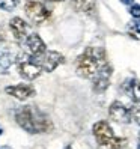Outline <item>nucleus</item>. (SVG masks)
<instances>
[{"mask_svg": "<svg viewBox=\"0 0 140 149\" xmlns=\"http://www.w3.org/2000/svg\"><path fill=\"white\" fill-rule=\"evenodd\" d=\"M77 74L93 81V91L104 92L110 84L111 66L100 47H87L77 60Z\"/></svg>", "mask_w": 140, "mask_h": 149, "instance_id": "1", "label": "nucleus"}, {"mask_svg": "<svg viewBox=\"0 0 140 149\" xmlns=\"http://www.w3.org/2000/svg\"><path fill=\"white\" fill-rule=\"evenodd\" d=\"M15 120L24 131L30 134H42L53 131V122L35 106H23L15 110Z\"/></svg>", "mask_w": 140, "mask_h": 149, "instance_id": "2", "label": "nucleus"}, {"mask_svg": "<svg viewBox=\"0 0 140 149\" xmlns=\"http://www.w3.org/2000/svg\"><path fill=\"white\" fill-rule=\"evenodd\" d=\"M92 131H93V136L97 139V142L101 146H106V148H110V149H122V148L127 146V139L116 137L111 127L109 125V122H106V120L97 122V124L93 125Z\"/></svg>", "mask_w": 140, "mask_h": 149, "instance_id": "3", "label": "nucleus"}, {"mask_svg": "<svg viewBox=\"0 0 140 149\" xmlns=\"http://www.w3.org/2000/svg\"><path fill=\"white\" fill-rule=\"evenodd\" d=\"M17 66H18L20 75L23 78H26V80H35V78H38L42 72V68L38 65L35 57L27 54L26 51L17 57Z\"/></svg>", "mask_w": 140, "mask_h": 149, "instance_id": "4", "label": "nucleus"}, {"mask_svg": "<svg viewBox=\"0 0 140 149\" xmlns=\"http://www.w3.org/2000/svg\"><path fill=\"white\" fill-rule=\"evenodd\" d=\"M24 11L26 15L29 17V20L33 21L35 24H42L50 18V11L36 0H27L24 5Z\"/></svg>", "mask_w": 140, "mask_h": 149, "instance_id": "5", "label": "nucleus"}, {"mask_svg": "<svg viewBox=\"0 0 140 149\" xmlns=\"http://www.w3.org/2000/svg\"><path fill=\"white\" fill-rule=\"evenodd\" d=\"M35 60L38 62V65L42 68V71L51 72L63 62V56L57 53V51H45L44 54L35 57Z\"/></svg>", "mask_w": 140, "mask_h": 149, "instance_id": "6", "label": "nucleus"}, {"mask_svg": "<svg viewBox=\"0 0 140 149\" xmlns=\"http://www.w3.org/2000/svg\"><path fill=\"white\" fill-rule=\"evenodd\" d=\"M109 116L111 120L118 124H130L131 122V110H128L120 101H113L109 109Z\"/></svg>", "mask_w": 140, "mask_h": 149, "instance_id": "7", "label": "nucleus"}, {"mask_svg": "<svg viewBox=\"0 0 140 149\" xmlns=\"http://www.w3.org/2000/svg\"><path fill=\"white\" fill-rule=\"evenodd\" d=\"M24 51L27 54L33 56V57H38V56L44 54L47 51L45 50V42L42 41V38L39 36V35L32 33L24 41Z\"/></svg>", "mask_w": 140, "mask_h": 149, "instance_id": "8", "label": "nucleus"}, {"mask_svg": "<svg viewBox=\"0 0 140 149\" xmlns=\"http://www.w3.org/2000/svg\"><path fill=\"white\" fill-rule=\"evenodd\" d=\"M5 91H6L8 95L14 96V98H17L18 101H26L36 93V91H35V87L32 84H26V83L17 84V86H8Z\"/></svg>", "mask_w": 140, "mask_h": 149, "instance_id": "9", "label": "nucleus"}, {"mask_svg": "<svg viewBox=\"0 0 140 149\" xmlns=\"http://www.w3.org/2000/svg\"><path fill=\"white\" fill-rule=\"evenodd\" d=\"M9 27L12 30V35L15 39H24L27 38V26H26L24 20H21L20 17H14L9 21Z\"/></svg>", "mask_w": 140, "mask_h": 149, "instance_id": "10", "label": "nucleus"}, {"mask_svg": "<svg viewBox=\"0 0 140 149\" xmlns=\"http://www.w3.org/2000/svg\"><path fill=\"white\" fill-rule=\"evenodd\" d=\"M72 8L78 12L93 14L97 9V0H72Z\"/></svg>", "mask_w": 140, "mask_h": 149, "instance_id": "11", "label": "nucleus"}, {"mask_svg": "<svg viewBox=\"0 0 140 149\" xmlns=\"http://www.w3.org/2000/svg\"><path fill=\"white\" fill-rule=\"evenodd\" d=\"M124 89L134 102H140V81L139 80H136V78L128 80L124 86Z\"/></svg>", "mask_w": 140, "mask_h": 149, "instance_id": "12", "label": "nucleus"}, {"mask_svg": "<svg viewBox=\"0 0 140 149\" xmlns=\"http://www.w3.org/2000/svg\"><path fill=\"white\" fill-rule=\"evenodd\" d=\"M14 62V54L9 48L0 47V71L6 72Z\"/></svg>", "mask_w": 140, "mask_h": 149, "instance_id": "13", "label": "nucleus"}, {"mask_svg": "<svg viewBox=\"0 0 140 149\" xmlns=\"http://www.w3.org/2000/svg\"><path fill=\"white\" fill-rule=\"evenodd\" d=\"M20 0H0V9L3 11H12L17 8Z\"/></svg>", "mask_w": 140, "mask_h": 149, "instance_id": "14", "label": "nucleus"}, {"mask_svg": "<svg viewBox=\"0 0 140 149\" xmlns=\"http://www.w3.org/2000/svg\"><path fill=\"white\" fill-rule=\"evenodd\" d=\"M131 118H133V119L137 122V124L140 125V106L131 109Z\"/></svg>", "mask_w": 140, "mask_h": 149, "instance_id": "15", "label": "nucleus"}, {"mask_svg": "<svg viewBox=\"0 0 140 149\" xmlns=\"http://www.w3.org/2000/svg\"><path fill=\"white\" fill-rule=\"evenodd\" d=\"M130 14L134 17V18H140V5H133L130 8Z\"/></svg>", "mask_w": 140, "mask_h": 149, "instance_id": "16", "label": "nucleus"}, {"mask_svg": "<svg viewBox=\"0 0 140 149\" xmlns=\"http://www.w3.org/2000/svg\"><path fill=\"white\" fill-rule=\"evenodd\" d=\"M133 27H134V30H136V32H139V33H140V20L134 21V24H133Z\"/></svg>", "mask_w": 140, "mask_h": 149, "instance_id": "17", "label": "nucleus"}, {"mask_svg": "<svg viewBox=\"0 0 140 149\" xmlns=\"http://www.w3.org/2000/svg\"><path fill=\"white\" fill-rule=\"evenodd\" d=\"M120 2L124 3V5H133V2H134V0H120Z\"/></svg>", "mask_w": 140, "mask_h": 149, "instance_id": "18", "label": "nucleus"}, {"mask_svg": "<svg viewBox=\"0 0 140 149\" xmlns=\"http://www.w3.org/2000/svg\"><path fill=\"white\" fill-rule=\"evenodd\" d=\"M47 2H63V0H47Z\"/></svg>", "mask_w": 140, "mask_h": 149, "instance_id": "19", "label": "nucleus"}, {"mask_svg": "<svg viewBox=\"0 0 140 149\" xmlns=\"http://www.w3.org/2000/svg\"><path fill=\"white\" fill-rule=\"evenodd\" d=\"M0 149H11V146H2Z\"/></svg>", "mask_w": 140, "mask_h": 149, "instance_id": "20", "label": "nucleus"}, {"mask_svg": "<svg viewBox=\"0 0 140 149\" xmlns=\"http://www.w3.org/2000/svg\"><path fill=\"white\" fill-rule=\"evenodd\" d=\"M0 39H3V35H2V29H0Z\"/></svg>", "mask_w": 140, "mask_h": 149, "instance_id": "21", "label": "nucleus"}, {"mask_svg": "<svg viewBox=\"0 0 140 149\" xmlns=\"http://www.w3.org/2000/svg\"><path fill=\"white\" fill-rule=\"evenodd\" d=\"M2 134H3V130H2V128H0V136H2Z\"/></svg>", "mask_w": 140, "mask_h": 149, "instance_id": "22", "label": "nucleus"}, {"mask_svg": "<svg viewBox=\"0 0 140 149\" xmlns=\"http://www.w3.org/2000/svg\"><path fill=\"white\" fill-rule=\"evenodd\" d=\"M137 149H140V143H139V145H137Z\"/></svg>", "mask_w": 140, "mask_h": 149, "instance_id": "23", "label": "nucleus"}]
</instances>
